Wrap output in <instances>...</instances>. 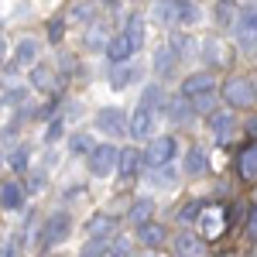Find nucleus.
I'll return each instance as SVG.
<instances>
[{
	"mask_svg": "<svg viewBox=\"0 0 257 257\" xmlns=\"http://www.w3.org/2000/svg\"><path fill=\"white\" fill-rule=\"evenodd\" d=\"M151 18L168 31H189V28L202 24V7L196 0H155Z\"/></svg>",
	"mask_w": 257,
	"mask_h": 257,
	"instance_id": "obj_1",
	"label": "nucleus"
},
{
	"mask_svg": "<svg viewBox=\"0 0 257 257\" xmlns=\"http://www.w3.org/2000/svg\"><path fill=\"white\" fill-rule=\"evenodd\" d=\"M216 96L230 106V110H257V93L250 76H226L216 86Z\"/></svg>",
	"mask_w": 257,
	"mask_h": 257,
	"instance_id": "obj_2",
	"label": "nucleus"
},
{
	"mask_svg": "<svg viewBox=\"0 0 257 257\" xmlns=\"http://www.w3.org/2000/svg\"><path fill=\"white\" fill-rule=\"evenodd\" d=\"M69 237H72V216H69V209H55L48 219H41L38 250H55Z\"/></svg>",
	"mask_w": 257,
	"mask_h": 257,
	"instance_id": "obj_3",
	"label": "nucleus"
},
{
	"mask_svg": "<svg viewBox=\"0 0 257 257\" xmlns=\"http://www.w3.org/2000/svg\"><path fill=\"white\" fill-rule=\"evenodd\" d=\"M141 158H144V172L161 168V165H172L178 158V138L175 134H155V138H148V148L141 151Z\"/></svg>",
	"mask_w": 257,
	"mask_h": 257,
	"instance_id": "obj_4",
	"label": "nucleus"
},
{
	"mask_svg": "<svg viewBox=\"0 0 257 257\" xmlns=\"http://www.w3.org/2000/svg\"><path fill=\"white\" fill-rule=\"evenodd\" d=\"M230 35L240 45V52L254 55L257 52V4H243V11H240V18H237Z\"/></svg>",
	"mask_w": 257,
	"mask_h": 257,
	"instance_id": "obj_5",
	"label": "nucleus"
},
{
	"mask_svg": "<svg viewBox=\"0 0 257 257\" xmlns=\"http://www.w3.org/2000/svg\"><path fill=\"white\" fill-rule=\"evenodd\" d=\"M117 155H120V148L117 144H93V151L86 155V172L93 178H110L113 172H117Z\"/></svg>",
	"mask_w": 257,
	"mask_h": 257,
	"instance_id": "obj_6",
	"label": "nucleus"
},
{
	"mask_svg": "<svg viewBox=\"0 0 257 257\" xmlns=\"http://www.w3.org/2000/svg\"><path fill=\"white\" fill-rule=\"evenodd\" d=\"M196 59L202 62V69L216 72V69H226V62H230V48H226V41L219 38V35H206V38L199 41Z\"/></svg>",
	"mask_w": 257,
	"mask_h": 257,
	"instance_id": "obj_7",
	"label": "nucleus"
},
{
	"mask_svg": "<svg viewBox=\"0 0 257 257\" xmlns=\"http://www.w3.org/2000/svg\"><path fill=\"white\" fill-rule=\"evenodd\" d=\"M155 123H158V110L138 103V106L131 110V117H127V138H134L138 144L148 141V138H155Z\"/></svg>",
	"mask_w": 257,
	"mask_h": 257,
	"instance_id": "obj_8",
	"label": "nucleus"
},
{
	"mask_svg": "<svg viewBox=\"0 0 257 257\" xmlns=\"http://www.w3.org/2000/svg\"><path fill=\"white\" fill-rule=\"evenodd\" d=\"M196 223H199V237L209 243V240H216L219 233H226V209L216 206V202H206Z\"/></svg>",
	"mask_w": 257,
	"mask_h": 257,
	"instance_id": "obj_9",
	"label": "nucleus"
},
{
	"mask_svg": "<svg viewBox=\"0 0 257 257\" xmlns=\"http://www.w3.org/2000/svg\"><path fill=\"white\" fill-rule=\"evenodd\" d=\"M96 131L103 138H127V110H120V106H103L96 110Z\"/></svg>",
	"mask_w": 257,
	"mask_h": 257,
	"instance_id": "obj_10",
	"label": "nucleus"
},
{
	"mask_svg": "<svg viewBox=\"0 0 257 257\" xmlns=\"http://www.w3.org/2000/svg\"><path fill=\"white\" fill-rule=\"evenodd\" d=\"M216 72H209V69H199V72H189L185 79H182V89H178V96L185 99H196V96H206V93H216Z\"/></svg>",
	"mask_w": 257,
	"mask_h": 257,
	"instance_id": "obj_11",
	"label": "nucleus"
},
{
	"mask_svg": "<svg viewBox=\"0 0 257 257\" xmlns=\"http://www.w3.org/2000/svg\"><path fill=\"white\" fill-rule=\"evenodd\" d=\"M172 254L175 257H209V243L196 230H178L172 237Z\"/></svg>",
	"mask_w": 257,
	"mask_h": 257,
	"instance_id": "obj_12",
	"label": "nucleus"
},
{
	"mask_svg": "<svg viewBox=\"0 0 257 257\" xmlns=\"http://www.w3.org/2000/svg\"><path fill=\"white\" fill-rule=\"evenodd\" d=\"M141 172H144L141 148H138V144H131V148H120V155H117V172H113V175H117L123 185H131V182H134Z\"/></svg>",
	"mask_w": 257,
	"mask_h": 257,
	"instance_id": "obj_13",
	"label": "nucleus"
},
{
	"mask_svg": "<svg viewBox=\"0 0 257 257\" xmlns=\"http://www.w3.org/2000/svg\"><path fill=\"white\" fill-rule=\"evenodd\" d=\"M11 59H14V65H18V69H31L35 62H41V41L35 38V35L18 38L14 45H11Z\"/></svg>",
	"mask_w": 257,
	"mask_h": 257,
	"instance_id": "obj_14",
	"label": "nucleus"
},
{
	"mask_svg": "<svg viewBox=\"0 0 257 257\" xmlns=\"http://www.w3.org/2000/svg\"><path fill=\"white\" fill-rule=\"evenodd\" d=\"M134 230H138L134 240H138L144 250H161V247L168 243V226L158 223V219H148V223H141V226H134Z\"/></svg>",
	"mask_w": 257,
	"mask_h": 257,
	"instance_id": "obj_15",
	"label": "nucleus"
},
{
	"mask_svg": "<svg viewBox=\"0 0 257 257\" xmlns=\"http://www.w3.org/2000/svg\"><path fill=\"white\" fill-rule=\"evenodd\" d=\"M165 117H168V123L172 127H189L192 120H196V110H192V103L185 96H165Z\"/></svg>",
	"mask_w": 257,
	"mask_h": 257,
	"instance_id": "obj_16",
	"label": "nucleus"
},
{
	"mask_svg": "<svg viewBox=\"0 0 257 257\" xmlns=\"http://www.w3.org/2000/svg\"><path fill=\"white\" fill-rule=\"evenodd\" d=\"M120 31H123V38L131 41V48H134V52H144V45H148V21H144L141 11H131Z\"/></svg>",
	"mask_w": 257,
	"mask_h": 257,
	"instance_id": "obj_17",
	"label": "nucleus"
},
{
	"mask_svg": "<svg viewBox=\"0 0 257 257\" xmlns=\"http://www.w3.org/2000/svg\"><path fill=\"white\" fill-rule=\"evenodd\" d=\"M165 45L172 48V55H175L178 62L196 59V52H199V38L192 31H168V41H165Z\"/></svg>",
	"mask_w": 257,
	"mask_h": 257,
	"instance_id": "obj_18",
	"label": "nucleus"
},
{
	"mask_svg": "<svg viewBox=\"0 0 257 257\" xmlns=\"http://www.w3.org/2000/svg\"><path fill=\"white\" fill-rule=\"evenodd\" d=\"M28 202V192H24V182L11 178V182H0V209L14 213V209H24Z\"/></svg>",
	"mask_w": 257,
	"mask_h": 257,
	"instance_id": "obj_19",
	"label": "nucleus"
},
{
	"mask_svg": "<svg viewBox=\"0 0 257 257\" xmlns=\"http://www.w3.org/2000/svg\"><path fill=\"white\" fill-rule=\"evenodd\" d=\"M206 123H209L213 138H216L219 144H226L230 131L237 127V113H233V110H213V113H206Z\"/></svg>",
	"mask_w": 257,
	"mask_h": 257,
	"instance_id": "obj_20",
	"label": "nucleus"
},
{
	"mask_svg": "<svg viewBox=\"0 0 257 257\" xmlns=\"http://www.w3.org/2000/svg\"><path fill=\"white\" fill-rule=\"evenodd\" d=\"M103 55H106V62H110V65H123V62L134 59L138 52L131 48V41L123 38V31H117V35H110L106 48H103Z\"/></svg>",
	"mask_w": 257,
	"mask_h": 257,
	"instance_id": "obj_21",
	"label": "nucleus"
},
{
	"mask_svg": "<svg viewBox=\"0 0 257 257\" xmlns=\"http://www.w3.org/2000/svg\"><path fill=\"white\" fill-rule=\"evenodd\" d=\"M117 216H110V213H93V216L86 219V237H99V240H110L113 233H117Z\"/></svg>",
	"mask_w": 257,
	"mask_h": 257,
	"instance_id": "obj_22",
	"label": "nucleus"
},
{
	"mask_svg": "<svg viewBox=\"0 0 257 257\" xmlns=\"http://www.w3.org/2000/svg\"><path fill=\"white\" fill-rule=\"evenodd\" d=\"M144 72H141L138 62H123V65H110V89H127V86H134Z\"/></svg>",
	"mask_w": 257,
	"mask_h": 257,
	"instance_id": "obj_23",
	"label": "nucleus"
},
{
	"mask_svg": "<svg viewBox=\"0 0 257 257\" xmlns=\"http://www.w3.org/2000/svg\"><path fill=\"white\" fill-rule=\"evenodd\" d=\"M240 11H243V4H240V0H216V7H213V21H216V28L233 31Z\"/></svg>",
	"mask_w": 257,
	"mask_h": 257,
	"instance_id": "obj_24",
	"label": "nucleus"
},
{
	"mask_svg": "<svg viewBox=\"0 0 257 257\" xmlns=\"http://www.w3.org/2000/svg\"><path fill=\"white\" fill-rule=\"evenodd\" d=\"M182 172H185L189 178L206 175V172H209V155H206L199 144H192V148L185 151V158H182Z\"/></svg>",
	"mask_w": 257,
	"mask_h": 257,
	"instance_id": "obj_25",
	"label": "nucleus"
},
{
	"mask_svg": "<svg viewBox=\"0 0 257 257\" xmlns=\"http://www.w3.org/2000/svg\"><path fill=\"white\" fill-rule=\"evenodd\" d=\"M151 69H155V76H158L161 82L172 79V76L178 72V59L172 55V48H168V45H161L158 52H155V59H151Z\"/></svg>",
	"mask_w": 257,
	"mask_h": 257,
	"instance_id": "obj_26",
	"label": "nucleus"
},
{
	"mask_svg": "<svg viewBox=\"0 0 257 257\" xmlns=\"http://www.w3.org/2000/svg\"><path fill=\"white\" fill-rule=\"evenodd\" d=\"M55 82H59V79H55V72H52L45 62H35V65H31V79H28L31 93H35V89H38V93H52Z\"/></svg>",
	"mask_w": 257,
	"mask_h": 257,
	"instance_id": "obj_27",
	"label": "nucleus"
},
{
	"mask_svg": "<svg viewBox=\"0 0 257 257\" xmlns=\"http://www.w3.org/2000/svg\"><path fill=\"white\" fill-rule=\"evenodd\" d=\"M127 223L131 226H141V223H148V219H155V199L151 196H141V199H134L131 202V209H127Z\"/></svg>",
	"mask_w": 257,
	"mask_h": 257,
	"instance_id": "obj_28",
	"label": "nucleus"
},
{
	"mask_svg": "<svg viewBox=\"0 0 257 257\" xmlns=\"http://www.w3.org/2000/svg\"><path fill=\"white\" fill-rule=\"evenodd\" d=\"M237 172L243 182H257V141H250L237 155Z\"/></svg>",
	"mask_w": 257,
	"mask_h": 257,
	"instance_id": "obj_29",
	"label": "nucleus"
},
{
	"mask_svg": "<svg viewBox=\"0 0 257 257\" xmlns=\"http://www.w3.org/2000/svg\"><path fill=\"white\" fill-rule=\"evenodd\" d=\"M31 99V86L18 79H4V106H24Z\"/></svg>",
	"mask_w": 257,
	"mask_h": 257,
	"instance_id": "obj_30",
	"label": "nucleus"
},
{
	"mask_svg": "<svg viewBox=\"0 0 257 257\" xmlns=\"http://www.w3.org/2000/svg\"><path fill=\"white\" fill-rule=\"evenodd\" d=\"M86 48L93 52V55H99L103 48H106V41H110V28L106 24H99V21H93V24H86Z\"/></svg>",
	"mask_w": 257,
	"mask_h": 257,
	"instance_id": "obj_31",
	"label": "nucleus"
},
{
	"mask_svg": "<svg viewBox=\"0 0 257 257\" xmlns=\"http://www.w3.org/2000/svg\"><path fill=\"white\" fill-rule=\"evenodd\" d=\"M134 250H138L134 237H127V233H113V237L106 240V257H131Z\"/></svg>",
	"mask_w": 257,
	"mask_h": 257,
	"instance_id": "obj_32",
	"label": "nucleus"
},
{
	"mask_svg": "<svg viewBox=\"0 0 257 257\" xmlns=\"http://www.w3.org/2000/svg\"><path fill=\"white\" fill-rule=\"evenodd\" d=\"M7 165H11V172L24 175V172L31 168V144H18V148H11V155H7Z\"/></svg>",
	"mask_w": 257,
	"mask_h": 257,
	"instance_id": "obj_33",
	"label": "nucleus"
},
{
	"mask_svg": "<svg viewBox=\"0 0 257 257\" xmlns=\"http://www.w3.org/2000/svg\"><path fill=\"white\" fill-rule=\"evenodd\" d=\"M202 206H206V199H189V202L175 213V223L178 226H192V223L199 219V213H202Z\"/></svg>",
	"mask_w": 257,
	"mask_h": 257,
	"instance_id": "obj_34",
	"label": "nucleus"
},
{
	"mask_svg": "<svg viewBox=\"0 0 257 257\" xmlns=\"http://www.w3.org/2000/svg\"><path fill=\"white\" fill-rule=\"evenodd\" d=\"M65 21H76V24H93L96 21V4L93 0H79L72 11H69V18Z\"/></svg>",
	"mask_w": 257,
	"mask_h": 257,
	"instance_id": "obj_35",
	"label": "nucleus"
},
{
	"mask_svg": "<svg viewBox=\"0 0 257 257\" xmlns=\"http://www.w3.org/2000/svg\"><path fill=\"white\" fill-rule=\"evenodd\" d=\"M138 103H144V106H151V110L161 113V106H165V89H161V82H148Z\"/></svg>",
	"mask_w": 257,
	"mask_h": 257,
	"instance_id": "obj_36",
	"label": "nucleus"
},
{
	"mask_svg": "<svg viewBox=\"0 0 257 257\" xmlns=\"http://www.w3.org/2000/svg\"><path fill=\"white\" fill-rule=\"evenodd\" d=\"M148 178H151V185H165V189H172L175 185V161L172 165H161V168H151L148 172Z\"/></svg>",
	"mask_w": 257,
	"mask_h": 257,
	"instance_id": "obj_37",
	"label": "nucleus"
},
{
	"mask_svg": "<svg viewBox=\"0 0 257 257\" xmlns=\"http://www.w3.org/2000/svg\"><path fill=\"white\" fill-rule=\"evenodd\" d=\"M93 151V138L86 134V131H76L72 138H69V155H76V158H86Z\"/></svg>",
	"mask_w": 257,
	"mask_h": 257,
	"instance_id": "obj_38",
	"label": "nucleus"
},
{
	"mask_svg": "<svg viewBox=\"0 0 257 257\" xmlns=\"http://www.w3.org/2000/svg\"><path fill=\"white\" fill-rule=\"evenodd\" d=\"M65 138V117L55 113V117L48 120V127H45V144H59Z\"/></svg>",
	"mask_w": 257,
	"mask_h": 257,
	"instance_id": "obj_39",
	"label": "nucleus"
},
{
	"mask_svg": "<svg viewBox=\"0 0 257 257\" xmlns=\"http://www.w3.org/2000/svg\"><path fill=\"white\" fill-rule=\"evenodd\" d=\"M79 257H106V240L86 237V243L79 247Z\"/></svg>",
	"mask_w": 257,
	"mask_h": 257,
	"instance_id": "obj_40",
	"label": "nucleus"
},
{
	"mask_svg": "<svg viewBox=\"0 0 257 257\" xmlns=\"http://www.w3.org/2000/svg\"><path fill=\"white\" fill-rule=\"evenodd\" d=\"M189 103H192V110H196V117H199V113L206 117V113H213V110H216L219 96H216V93H206V96H196V99H189Z\"/></svg>",
	"mask_w": 257,
	"mask_h": 257,
	"instance_id": "obj_41",
	"label": "nucleus"
},
{
	"mask_svg": "<svg viewBox=\"0 0 257 257\" xmlns=\"http://www.w3.org/2000/svg\"><path fill=\"white\" fill-rule=\"evenodd\" d=\"M65 24H69V21L62 18V14L48 21V41H52V45H59V41L65 38Z\"/></svg>",
	"mask_w": 257,
	"mask_h": 257,
	"instance_id": "obj_42",
	"label": "nucleus"
},
{
	"mask_svg": "<svg viewBox=\"0 0 257 257\" xmlns=\"http://www.w3.org/2000/svg\"><path fill=\"white\" fill-rule=\"evenodd\" d=\"M45 182H48V172H45V168H38V172H31V178H28V185H24V192H41V189H45Z\"/></svg>",
	"mask_w": 257,
	"mask_h": 257,
	"instance_id": "obj_43",
	"label": "nucleus"
},
{
	"mask_svg": "<svg viewBox=\"0 0 257 257\" xmlns=\"http://www.w3.org/2000/svg\"><path fill=\"white\" fill-rule=\"evenodd\" d=\"M0 257H18V243L14 240H4L0 243Z\"/></svg>",
	"mask_w": 257,
	"mask_h": 257,
	"instance_id": "obj_44",
	"label": "nucleus"
},
{
	"mask_svg": "<svg viewBox=\"0 0 257 257\" xmlns=\"http://www.w3.org/2000/svg\"><path fill=\"white\" fill-rule=\"evenodd\" d=\"M59 69H65V72H76V59L62 52V55H59Z\"/></svg>",
	"mask_w": 257,
	"mask_h": 257,
	"instance_id": "obj_45",
	"label": "nucleus"
},
{
	"mask_svg": "<svg viewBox=\"0 0 257 257\" xmlns=\"http://www.w3.org/2000/svg\"><path fill=\"white\" fill-rule=\"evenodd\" d=\"M7 55H11V41H7V35L0 31V65L7 62Z\"/></svg>",
	"mask_w": 257,
	"mask_h": 257,
	"instance_id": "obj_46",
	"label": "nucleus"
},
{
	"mask_svg": "<svg viewBox=\"0 0 257 257\" xmlns=\"http://www.w3.org/2000/svg\"><path fill=\"white\" fill-rule=\"evenodd\" d=\"M247 131H250V134L257 138V117H250V120H247Z\"/></svg>",
	"mask_w": 257,
	"mask_h": 257,
	"instance_id": "obj_47",
	"label": "nucleus"
},
{
	"mask_svg": "<svg viewBox=\"0 0 257 257\" xmlns=\"http://www.w3.org/2000/svg\"><path fill=\"white\" fill-rule=\"evenodd\" d=\"M131 257H151V250H134Z\"/></svg>",
	"mask_w": 257,
	"mask_h": 257,
	"instance_id": "obj_48",
	"label": "nucleus"
},
{
	"mask_svg": "<svg viewBox=\"0 0 257 257\" xmlns=\"http://www.w3.org/2000/svg\"><path fill=\"white\" fill-rule=\"evenodd\" d=\"M99 4H106V7H117L120 0H99Z\"/></svg>",
	"mask_w": 257,
	"mask_h": 257,
	"instance_id": "obj_49",
	"label": "nucleus"
},
{
	"mask_svg": "<svg viewBox=\"0 0 257 257\" xmlns=\"http://www.w3.org/2000/svg\"><path fill=\"white\" fill-rule=\"evenodd\" d=\"M48 257H65V254H48Z\"/></svg>",
	"mask_w": 257,
	"mask_h": 257,
	"instance_id": "obj_50",
	"label": "nucleus"
},
{
	"mask_svg": "<svg viewBox=\"0 0 257 257\" xmlns=\"http://www.w3.org/2000/svg\"><path fill=\"white\" fill-rule=\"evenodd\" d=\"M254 93H257V79H254Z\"/></svg>",
	"mask_w": 257,
	"mask_h": 257,
	"instance_id": "obj_51",
	"label": "nucleus"
},
{
	"mask_svg": "<svg viewBox=\"0 0 257 257\" xmlns=\"http://www.w3.org/2000/svg\"><path fill=\"white\" fill-rule=\"evenodd\" d=\"M131 4H141V0H131Z\"/></svg>",
	"mask_w": 257,
	"mask_h": 257,
	"instance_id": "obj_52",
	"label": "nucleus"
},
{
	"mask_svg": "<svg viewBox=\"0 0 257 257\" xmlns=\"http://www.w3.org/2000/svg\"><path fill=\"white\" fill-rule=\"evenodd\" d=\"M254 55H257V52H254Z\"/></svg>",
	"mask_w": 257,
	"mask_h": 257,
	"instance_id": "obj_53",
	"label": "nucleus"
}]
</instances>
